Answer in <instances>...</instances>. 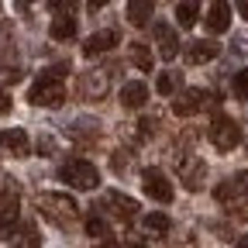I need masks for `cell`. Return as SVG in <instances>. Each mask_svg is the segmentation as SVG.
Returning a JSON list of instances; mask_svg holds the SVG:
<instances>
[{
  "mask_svg": "<svg viewBox=\"0 0 248 248\" xmlns=\"http://www.w3.org/2000/svg\"><path fill=\"white\" fill-rule=\"evenodd\" d=\"M59 179L69 183L73 190H97L100 186V169L90 159H83V155H69V159L59 166Z\"/></svg>",
  "mask_w": 248,
  "mask_h": 248,
  "instance_id": "1",
  "label": "cell"
},
{
  "mask_svg": "<svg viewBox=\"0 0 248 248\" xmlns=\"http://www.w3.org/2000/svg\"><path fill=\"white\" fill-rule=\"evenodd\" d=\"M35 207L42 210V217H48L52 224H62V228L73 224L76 214H79V207H76V200L69 193H38Z\"/></svg>",
  "mask_w": 248,
  "mask_h": 248,
  "instance_id": "2",
  "label": "cell"
},
{
  "mask_svg": "<svg viewBox=\"0 0 248 248\" xmlns=\"http://www.w3.org/2000/svg\"><path fill=\"white\" fill-rule=\"evenodd\" d=\"M117 76V66H97V69H86L79 76V97L86 100H104L110 93V83Z\"/></svg>",
  "mask_w": 248,
  "mask_h": 248,
  "instance_id": "3",
  "label": "cell"
},
{
  "mask_svg": "<svg viewBox=\"0 0 248 248\" xmlns=\"http://www.w3.org/2000/svg\"><path fill=\"white\" fill-rule=\"evenodd\" d=\"M207 138H210V145H214L217 152H231V148H238V141H241V128H238L234 117L214 114L210 128H207Z\"/></svg>",
  "mask_w": 248,
  "mask_h": 248,
  "instance_id": "4",
  "label": "cell"
},
{
  "mask_svg": "<svg viewBox=\"0 0 248 248\" xmlns=\"http://www.w3.org/2000/svg\"><path fill=\"white\" fill-rule=\"evenodd\" d=\"M217 107V97L210 90H183L179 97L172 100V114L176 117H193L200 110H214Z\"/></svg>",
  "mask_w": 248,
  "mask_h": 248,
  "instance_id": "5",
  "label": "cell"
},
{
  "mask_svg": "<svg viewBox=\"0 0 248 248\" xmlns=\"http://www.w3.org/2000/svg\"><path fill=\"white\" fill-rule=\"evenodd\" d=\"M214 200L224 203L228 210H241V203L248 200V172H234L231 179H224L214 190Z\"/></svg>",
  "mask_w": 248,
  "mask_h": 248,
  "instance_id": "6",
  "label": "cell"
},
{
  "mask_svg": "<svg viewBox=\"0 0 248 248\" xmlns=\"http://www.w3.org/2000/svg\"><path fill=\"white\" fill-rule=\"evenodd\" d=\"M28 100L35 107H59V104H66V90H62L59 79L38 76L35 83H31V90H28Z\"/></svg>",
  "mask_w": 248,
  "mask_h": 248,
  "instance_id": "7",
  "label": "cell"
},
{
  "mask_svg": "<svg viewBox=\"0 0 248 248\" xmlns=\"http://www.w3.org/2000/svg\"><path fill=\"white\" fill-rule=\"evenodd\" d=\"M141 190H145L155 203H172V183H169V176H166L162 169H155V166L141 169Z\"/></svg>",
  "mask_w": 248,
  "mask_h": 248,
  "instance_id": "8",
  "label": "cell"
},
{
  "mask_svg": "<svg viewBox=\"0 0 248 248\" xmlns=\"http://www.w3.org/2000/svg\"><path fill=\"white\" fill-rule=\"evenodd\" d=\"M176 172H179V183H183L190 193L203 190V183H207V162L200 159V155H183Z\"/></svg>",
  "mask_w": 248,
  "mask_h": 248,
  "instance_id": "9",
  "label": "cell"
},
{
  "mask_svg": "<svg viewBox=\"0 0 248 248\" xmlns=\"http://www.w3.org/2000/svg\"><path fill=\"white\" fill-rule=\"evenodd\" d=\"M93 210H107V214H114L117 221H131V217L138 214V200H131V197H124V193H117V190H110V193H104V200L93 207Z\"/></svg>",
  "mask_w": 248,
  "mask_h": 248,
  "instance_id": "10",
  "label": "cell"
},
{
  "mask_svg": "<svg viewBox=\"0 0 248 248\" xmlns=\"http://www.w3.org/2000/svg\"><path fill=\"white\" fill-rule=\"evenodd\" d=\"M117 42H121V31H117V28L93 31V35H86V42H83V55H86V59H97V55L110 52Z\"/></svg>",
  "mask_w": 248,
  "mask_h": 248,
  "instance_id": "11",
  "label": "cell"
},
{
  "mask_svg": "<svg viewBox=\"0 0 248 248\" xmlns=\"http://www.w3.org/2000/svg\"><path fill=\"white\" fill-rule=\"evenodd\" d=\"M183 55H186L190 66H203V62H214L217 55H221V45H217L214 38H197V42H190L183 48Z\"/></svg>",
  "mask_w": 248,
  "mask_h": 248,
  "instance_id": "12",
  "label": "cell"
},
{
  "mask_svg": "<svg viewBox=\"0 0 248 248\" xmlns=\"http://www.w3.org/2000/svg\"><path fill=\"white\" fill-rule=\"evenodd\" d=\"M48 35H52L55 42H73V38L79 35L76 14H73V11H59V14L52 17V24H48Z\"/></svg>",
  "mask_w": 248,
  "mask_h": 248,
  "instance_id": "13",
  "label": "cell"
},
{
  "mask_svg": "<svg viewBox=\"0 0 248 248\" xmlns=\"http://www.w3.org/2000/svg\"><path fill=\"white\" fill-rule=\"evenodd\" d=\"M0 148H4L7 155H14V159H24L31 141H28V131L24 128H4L0 131Z\"/></svg>",
  "mask_w": 248,
  "mask_h": 248,
  "instance_id": "14",
  "label": "cell"
},
{
  "mask_svg": "<svg viewBox=\"0 0 248 248\" xmlns=\"http://www.w3.org/2000/svg\"><path fill=\"white\" fill-rule=\"evenodd\" d=\"M66 135L73 138V141H97L100 138V121L97 117H76V121H69L66 124Z\"/></svg>",
  "mask_w": 248,
  "mask_h": 248,
  "instance_id": "15",
  "label": "cell"
},
{
  "mask_svg": "<svg viewBox=\"0 0 248 248\" xmlns=\"http://www.w3.org/2000/svg\"><path fill=\"white\" fill-rule=\"evenodd\" d=\"M203 24H207V31H210V35H224V31L231 28V4H224V0L210 4V11H207Z\"/></svg>",
  "mask_w": 248,
  "mask_h": 248,
  "instance_id": "16",
  "label": "cell"
},
{
  "mask_svg": "<svg viewBox=\"0 0 248 248\" xmlns=\"http://www.w3.org/2000/svg\"><path fill=\"white\" fill-rule=\"evenodd\" d=\"M152 35H155V45H159V52H162V59H166V62L179 55V38H176V31H172L166 21L155 24V28H152Z\"/></svg>",
  "mask_w": 248,
  "mask_h": 248,
  "instance_id": "17",
  "label": "cell"
},
{
  "mask_svg": "<svg viewBox=\"0 0 248 248\" xmlns=\"http://www.w3.org/2000/svg\"><path fill=\"white\" fill-rule=\"evenodd\" d=\"M121 104L128 107V110H141L148 104V86L141 79H128V83L121 86Z\"/></svg>",
  "mask_w": 248,
  "mask_h": 248,
  "instance_id": "18",
  "label": "cell"
},
{
  "mask_svg": "<svg viewBox=\"0 0 248 248\" xmlns=\"http://www.w3.org/2000/svg\"><path fill=\"white\" fill-rule=\"evenodd\" d=\"M11 248H42V231L35 224H21L11 234Z\"/></svg>",
  "mask_w": 248,
  "mask_h": 248,
  "instance_id": "19",
  "label": "cell"
},
{
  "mask_svg": "<svg viewBox=\"0 0 248 248\" xmlns=\"http://www.w3.org/2000/svg\"><path fill=\"white\" fill-rule=\"evenodd\" d=\"M128 59H131V66H135V69H141V73H152V66H155L152 48H148V45H141V42H135V45L128 48Z\"/></svg>",
  "mask_w": 248,
  "mask_h": 248,
  "instance_id": "20",
  "label": "cell"
},
{
  "mask_svg": "<svg viewBox=\"0 0 248 248\" xmlns=\"http://www.w3.org/2000/svg\"><path fill=\"white\" fill-rule=\"evenodd\" d=\"M200 21V4H193V0H179L176 4V24L179 28H193Z\"/></svg>",
  "mask_w": 248,
  "mask_h": 248,
  "instance_id": "21",
  "label": "cell"
},
{
  "mask_svg": "<svg viewBox=\"0 0 248 248\" xmlns=\"http://www.w3.org/2000/svg\"><path fill=\"white\" fill-rule=\"evenodd\" d=\"M152 11H155L152 0H131V4H128V21L141 28V24H148V21H152Z\"/></svg>",
  "mask_w": 248,
  "mask_h": 248,
  "instance_id": "22",
  "label": "cell"
},
{
  "mask_svg": "<svg viewBox=\"0 0 248 248\" xmlns=\"http://www.w3.org/2000/svg\"><path fill=\"white\" fill-rule=\"evenodd\" d=\"M17 203H4L0 207V238H11L17 231Z\"/></svg>",
  "mask_w": 248,
  "mask_h": 248,
  "instance_id": "23",
  "label": "cell"
},
{
  "mask_svg": "<svg viewBox=\"0 0 248 248\" xmlns=\"http://www.w3.org/2000/svg\"><path fill=\"white\" fill-rule=\"evenodd\" d=\"M141 228H145L148 234H169V214H162V210L145 214V217H141Z\"/></svg>",
  "mask_w": 248,
  "mask_h": 248,
  "instance_id": "24",
  "label": "cell"
},
{
  "mask_svg": "<svg viewBox=\"0 0 248 248\" xmlns=\"http://www.w3.org/2000/svg\"><path fill=\"white\" fill-rule=\"evenodd\" d=\"M179 86H183V73H176V69H169V73H162L159 79H155V90H159L162 97H172Z\"/></svg>",
  "mask_w": 248,
  "mask_h": 248,
  "instance_id": "25",
  "label": "cell"
},
{
  "mask_svg": "<svg viewBox=\"0 0 248 248\" xmlns=\"http://www.w3.org/2000/svg\"><path fill=\"white\" fill-rule=\"evenodd\" d=\"M110 221H107V217H100V214H90L86 217V234L90 238H110Z\"/></svg>",
  "mask_w": 248,
  "mask_h": 248,
  "instance_id": "26",
  "label": "cell"
},
{
  "mask_svg": "<svg viewBox=\"0 0 248 248\" xmlns=\"http://www.w3.org/2000/svg\"><path fill=\"white\" fill-rule=\"evenodd\" d=\"M231 93H234L238 100H248V66L231 76Z\"/></svg>",
  "mask_w": 248,
  "mask_h": 248,
  "instance_id": "27",
  "label": "cell"
},
{
  "mask_svg": "<svg viewBox=\"0 0 248 248\" xmlns=\"http://www.w3.org/2000/svg\"><path fill=\"white\" fill-rule=\"evenodd\" d=\"M17 193H21L17 179H14V176H0V197H7V203H14Z\"/></svg>",
  "mask_w": 248,
  "mask_h": 248,
  "instance_id": "28",
  "label": "cell"
},
{
  "mask_svg": "<svg viewBox=\"0 0 248 248\" xmlns=\"http://www.w3.org/2000/svg\"><path fill=\"white\" fill-rule=\"evenodd\" d=\"M234 52L238 55H248V31H245V35H234Z\"/></svg>",
  "mask_w": 248,
  "mask_h": 248,
  "instance_id": "29",
  "label": "cell"
},
{
  "mask_svg": "<svg viewBox=\"0 0 248 248\" xmlns=\"http://www.w3.org/2000/svg\"><path fill=\"white\" fill-rule=\"evenodd\" d=\"M117 248H148V245L138 241V238H131V241H124V245H117Z\"/></svg>",
  "mask_w": 248,
  "mask_h": 248,
  "instance_id": "30",
  "label": "cell"
},
{
  "mask_svg": "<svg viewBox=\"0 0 248 248\" xmlns=\"http://www.w3.org/2000/svg\"><path fill=\"white\" fill-rule=\"evenodd\" d=\"M38 148H42V152H45V155H48V152H52V148H55V145H52V138H42V141H38Z\"/></svg>",
  "mask_w": 248,
  "mask_h": 248,
  "instance_id": "31",
  "label": "cell"
},
{
  "mask_svg": "<svg viewBox=\"0 0 248 248\" xmlns=\"http://www.w3.org/2000/svg\"><path fill=\"white\" fill-rule=\"evenodd\" d=\"M7 107H11V100H7V93H4V90H0V114H4Z\"/></svg>",
  "mask_w": 248,
  "mask_h": 248,
  "instance_id": "32",
  "label": "cell"
},
{
  "mask_svg": "<svg viewBox=\"0 0 248 248\" xmlns=\"http://www.w3.org/2000/svg\"><path fill=\"white\" fill-rule=\"evenodd\" d=\"M234 248H248V234H241V238L234 241Z\"/></svg>",
  "mask_w": 248,
  "mask_h": 248,
  "instance_id": "33",
  "label": "cell"
},
{
  "mask_svg": "<svg viewBox=\"0 0 248 248\" xmlns=\"http://www.w3.org/2000/svg\"><path fill=\"white\" fill-rule=\"evenodd\" d=\"M238 11H241V14H245V17H248V4H238Z\"/></svg>",
  "mask_w": 248,
  "mask_h": 248,
  "instance_id": "34",
  "label": "cell"
},
{
  "mask_svg": "<svg viewBox=\"0 0 248 248\" xmlns=\"http://www.w3.org/2000/svg\"><path fill=\"white\" fill-rule=\"evenodd\" d=\"M100 248H117V245H100Z\"/></svg>",
  "mask_w": 248,
  "mask_h": 248,
  "instance_id": "35",
  "label": "cell"
}]
</instances>
